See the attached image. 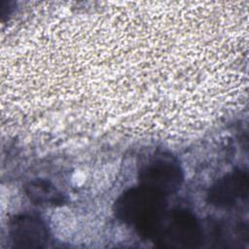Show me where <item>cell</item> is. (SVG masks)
Masks as SVG:
<instances>
[{"mask_svg": "<svg viewBox=\"0 0 249 249\" xmlns=\"http://www.w3.org/2000/svg\"><path fill=\"white\" fill-rule=\"evenodd\" d=\"M116 217L142 236L154 239L167 212L165 196L139 186L125 191L114 204Z\"/></svg>", "mask_w": 249, "mask_h": 249, "instance_id": "6da1fadb", "label": "cell"}, {"mask_svg": "<svg viewBox=\"0 0 249 249\" xmlns=\"http://www.w3.org/2000/svg\"><path fill=\"white\" fill-rule=\"evenodd\" d=\"M153 240L161 247L195 248L202 241V230L194 214L173 210L166 212Z\"/></svg>", "mask_w": 249, "mask_h": 249, "instance_id": "7a4b0ae2", "label": "cell"}, {"mask_svg": "<svg viewBox=\"0 0 249 249\" xmlns=\"http://www.w3.org/2000/svg\"><path fill=\"white\" fill-rule=\"evenodd\" d=\"M183 181L179 163L168 156H156L144 163L139 171L141 186L152 189L163 196L175 193Z\"/></svg>", "mask_w": 249, "mask_h": 249, "instance_id": "3957f363", "label": "cell"}, {"mask_svg": "<svg viewBox=\"0 0 249 249\" xmlns=\"http://www.w3.org/2000/svg\"><path fill=\"white\" fill-rule=\"evenodd\" d=\"M248 172L236 169L220 178L208 191V201L219 208H228L248 196Z\"/></svg>", "mask_w": 249, "mask_h": 249, "instance_id": "277c9868", "label": "cell"}, {"mask_svg": "<svg viewBox=\"0 0 249 249\" xmlns=\"http://www.w3.org/2000/svg\"><path fill=\"white\" fill-rule=\"evenodd\" d=\"M9 236L14 247L40 248L45 246L49 233L42 220L30 215H21L11 222Z\"/></svg>", "mask_w": 249, "mask_h": 249, "instance_id": "5b68a950", "label": "cell"}, {"mask_svg": "<svg viewBox=\"0 0 249 249\" xmlns=\"http://www.w3.org/2000/svg\"><path fill=\"white\" fill-rule=\"evenodd\" d=\"M27 194L34 203L54 204L60 202V194L45 181H35L27 187Z\"/></svg>", "mask_w": 249, "mask_h": 249, "instance_id": "8992f818", "label": "cell"}]
</instances>
